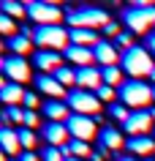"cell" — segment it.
<instances>
[{"instance_id":"cell-11","label":"cell","mask_w":155,"mask_h":161,"mask_svg":"<svg viewBox=\"0 0 155 161\" xmlns=\"http://www.w3.org/2000/svg\"><path fill=\"white\" fill-rule=\"evenodd\" d=\"M93 55H95V63L101 68H109V66H117L122 60V55L117 52V44L112 41H101V44H95L93 47Z\"/></svg>"},{"instance_id":"cell-7","label":"cell","mask_w":155,"mask_h":161,"mask_svg":"<svg viewBox=\"0 0 155 161\" xmlns=\"http://www.w3.org/2000/svg\"><path fill=\"white\" fill-rule=\"evenodd\" d=\"M27 17L35 25H60V19L65 17L57 3H41V0H30L27 3Z\"/></svg>"},{"instance_id":"cell-19","label":"cell","mask_w":155,"mask_h":161,"mask_svg":"<svg viewBox=\"0 0 155 161\" xmlns=\"http://www.w3.org/2000/svg\"><path fill=\"white\" fill-rule=\"evenodd\" d=\"M44 115H46L52 123H68V118L74 112H71V107L65 101H46L44 104Z\"/></svg>"},{"instance_id":"cell-40","label":"cell","mask_w":155,"mask_h":161,"mask_svg":"<svg viewBox=\"0 0 155 161\" xmlns=\"http://www.w3.org/2000/svg\"><path fill=\"white\" fill-rule=\"evenodd\" d=\"M144 47H147V49H150V55H152V58H155V30H152V33H150V36H147V44H144Z\"/></svg>"},{"instance_id":"cell-41","label":"cell","mask_w":155,"mask_h":161,"mask_svg":"<svg viewBox=\"0 0 155 161\" xmlns=\"http://www.w3.org/2000/svg\"><path fill=\"white\" fill-rule=\"evenodd\" d=\"M117 161H139L136 156H117Z\"/></svg>"},{"instance_id":"cell-46","label":"cell","mask_w":155,"mask_h":161,"mask_svg":"<svg viewBox=\"0 0 155 161\" xmlns=\"http://www.w3.org/2000/svg\"><path fill=\"white\" fill-rule=\"evenodd\" d=\"M147 161H155V158H147Z\"/></svg>"},{"instance_id":"cell-25","label":"cell","mask_w":155,"mask_h":161,"mask_svg":"<svg viewBox=\"0 0 155 161\" xmlns=\"http://www.w3.org/2000/svg\"><path fill=\"white\" fill-rule=\"evenodd\" d=\"M101 74H103V85H109V87H122V85H125V79H122V68H117V66L101 68Z\"/></svg>"},{"instance_id":"cell-28","label":"cell","mask_w":155,"mask_h":161,"mask_svg":"<svg viewBox=\"0 0 155 161\" xmlns=\"http://www.w3.org/2000/svg\"><path fill=\"white\" fill-rule=\"evenodd\" d=\"M19 131V142H22V147H25V150H33L35 145H38V134H35L33 128H17Z\"/></svg>"},{"instance_id":"cell-45","label":"cell","mask_w":155,"mask_h":161,"mask_svg":"<svg viewBox=\"0 0 155 161\" xmlns=\"http://www.w3.org/2000/svg\"><path fill=\"white\" fill-rule=\"evenodd\" d=\"M11 161H19V158H11Z\"/></svg>"},{"instance_id":"cell-14","label":"cell","mask_w":155,"mask_h":161,"mask_svg":"<svg viewBox=\"0 0 155 161\" xmlns=\"http://www.w3.org/2000/svg\"><path fill=\"white\" fill-rule=\"evenodd\" d=\"M68 136H71V131L65 123H46L44 126V139H46L49 147H65Z\"/></svg>"},{"instance_id":"cell-42","label":"cell","mask_w":155,"mask_h":161,"mask_svg":"<svg viewBox=\"0 0 155 161\" xmlns=\"http://www.w3.org/2000/svg\"><path fill=\"white\" fill-rule=\"evenodd\" d=\"M150 79H152V85H155V68H152V74H150Z\"/></svg>"},{"instance_id":"cell-39","label":"cell","mask_w":155,"mask_h":161,"mask_svg":"<svg viewBox=\"0 0 155 161\" xmlns=\"http://www.w3.org/2000/svg\"><path fill=\"white\" fill-rule=\"evenodd\" d=\"M19 161H41V156H38V153H33V150H25L22 156H19Z\"/></svg>"},{"instance_id":"cell-34","label":"cell","mask_w":155,"mask_h":161,"mask_svg":"<svg viewBox=\"0 0 155 161\" xmlns=\"http://www.w3.org/2000/svg\"><path fill=\"white\" fill-rule=\"evenodd\" d=\"M117 47H125V49H131V47H133V33H131V30H122L120 36H117Z\"/></svg>"},{"instance_id":"cell-44","label":"cell","mask_w":155,"mask_h":161,"mask_svg":"<svg viewBox=\"0 0 155 161\" xmlns=\"http://www.w3.org/2000/svg\"><path fill=\"white\" fill-rule=\"evenodd\" d=\"M68 161H82V158H68Z\"/></svg>"},{"instance_id":"cell-8","label":"cell","mask_w":155,"mask_h":161,"mask_svg":"<svg viewBox=\"0 0 155 161\" xmlns=\"http://www.w3.org/2000/svg\"><path fill=\"white\" fill-rule=\"evenodd\" d=\"M0 66H3V74H6V79L17 82V85H25V82H30V79H33L30 63H27L25 58H19V55L3 58V60H0Z\"/></svg>"},{"instance_id":"cell-30","label":"cell","mask_w":155,"mask_h":161,"mask_svg":"<svg viewBox=\"0 0 155 161\" xmlns=\"http://www.w3.org/2000/svg\"><path fill=\"white\" fill-rule=\"evenodd\" d=\"M0 33H3V36H8V38L19 36V33H17V25H14V19H11L8 14H0Z\"/></svg>"},{"instance_id":"cell-37","label":"cell","mask_w":155,"mask_h":161,"mask_svg":"<svg viewBox=\"0 0 155 161\" xmlns=\"http://www.w3.org/2000/svg\"><path fill=\"white\" fill-rule=\"evenodd\" d=\"M103 33L109 36V38H114V41H117V36H120L122 30H120V25H114V22H109V25L103 27Z\"/></svg>"},{"instance_id":"cell-31","label":"cell","mask_w":155,"mask_h":161,"mask_svg":"<svg viewBox=\"0 0 155 161\" xmlns=\"http://www.w3.org/2000/svg\"><path fill=\"white\" fill-rule=\"evenodd\" d=\"M41 161H68L65 156H63V150L60 147H44V153H41Z\"/></svg>"},{"instance_id":"cell-13","label":"cell","mask_w":155,"mask_h":161,"mask_svg":"<svg viewBox=\"0 0 155 161\" xmlns=\"http://www.w3.org/2000/svg\"><path fill=\"white\" fill-rule=\"evenodd\" d=\"M103 85V74H101V68H76V87L79 90H98V87Z\"/></svg>"},{"instance_id":"cell-21","label":"cell","mask_w":155,"mask_h":161,"mask_svg":"<svg viewBox=\"0 0 155 161\" xmlns=\"http://www.w3.org/2000/svg\"><path fill=\"white\" fill-rule=\"evenodd\" d=\"M125 147L133 156H152L155 153V136H131Z\"/></svg>"},{"instance_id":"cell-26","label":"cell","mask_w":155,"mask_h":161,"mask_svg":"<svg viewBox=\"0 0 155 161\" xmlns=\"http://www.w3.org/2000/svg\"><path fill=\"white\" fill-rule=\"evenodd\" d=\"M68 153L71 158H93V147H90V142H79V139H71L68 142Z\"/></svg>"},{"instance_id":"cell-12","label":"cell","mask_w":155,"mask_h":161,"mask_svg":"<svg viewBox=\"0 0 155 161\" xmlns=\"http://www.w3.org/2000/svg\"><path fill=\"white\" fill-rule=\"evenodd\" d=\"M33 63L38 68H41V74H57V71H60L63 68V55L60 52H46V49H38L33 55Z\"/></svg>"},{"instance_id":"cell-23","label":"cell","mask_w":155,"mask_h":161,"mask_svg":"<svg viewBox=\"0 0 155 161\" xmlns=\"http://www.w3.org/2000/svg\"><path fill=\"white\" fill-rule=\"evenodd\" d=\"M6 47H8L11 52H14V55H19V58H25L27 52H33V47L35 44L30 41V38H27V36H14V38H8V44H6Z\"/></svg>"},{"instance_id":"cell-27","label":"cell","mask_w":155,"mask_h":161,"mask_svg":"<svg viewBox=\"0 0 155 161\" xmlns=\"http://www.w3.org/2000/svg\"><path fill=\"white\" fill-rule=\"evenodd\" d=\"M0 14H8L11 19H22V17H27V6L14 3V0H6V3H0Z\"/></svg>"},{"instance_id":"cell-20","label":"cell","mask_w":155,"mask_h":161,"mask_svg":"<svg viewBox=\"0 0 155 161\" xmlns=\"http://www.w3.org/2000/svg\"><path fill=\"white\" fill-rule=\"evenodd\" d=\"M125 139H122V134L117 131V128H112V126H106L101 131V147H106L109 153H117V150H122L125 147Z\"/></svg>"},{"instance_id":"cell-9","label":"cell","mask_w":155,"mask_h":161,"mask_svg":"<svg viewBox=\"0 0 155 161\" xmlns=\"http://www.w3.org/2000/svg\"><path fill=\"white\" fill-rule=\"evenodd\" d=\"M68 131L74 139H79V142H93L98 134V123H95V118H85V115H71L68 118Z\"/></svg>"},{"instance_id":"cell-5","label":"cell","mask_w":155,"mask_h":161,"mask_svg":"<svg viewBox=\"0 0 155 161\" xmlns=\"http://www.w3.org/2000/svg\"><path fill=\"white\" fill-rule=\"evenodd\" d=\"M122 22L131 33H147L150 36V27L155 25V6H128L122 8Z\"/></svg>"},{"instance_id":"cell-43","label":"cell","mask_w":155,"mask_h":161,"mask_svg":"<svg viewBox=\"0 0 155 161\" xmlns=\"http://www.w3.org/2000/svg\"><path fill=\"white\" fill-rule=\"evenodd\" d=\"M152 101H155V85H152Z\"/></svg>"},{"instance_id":"cell-2","label":"cell","mask_w":155,"mask_h":161,"mask_svg":"<svg viewBox=\"0 0 155 161\" xmlns=\"http://www.w3.org/2000/svg\"><path fill=\"white\" fill-rule=\"evenodd\" d=\"M120 66L125 74H131V79H142V76H150L152 74V55H150V49L147 47H131V49L122 52V60Z\"/></svg>"},{"instance_id":"cell-38","label":"cell","mask_w":155,"mask_h":161,"mask_svg":"<svg viewBox=\"0 0 155 161\" xmlns=\"http://www.w3.org/2000/svg\"><path fill=\"white\" fill-rule=\"evenodd\" d=\"M106 158H109V150H106V147H98V150L93 153V158H90V161H106Z\"/></svg>"},{"instance_id":"cell-29","label":"cell","mask_w":155,"mask_h":161,"mask_svg":"<svg viewBox=\"0 0 155 161\" xmlns=\"http://www.w3.org/2000/svg\"><path fill=\"white\" fill-rule=\"evenodd\" d=\"M54 76H57V82H60L63 87L76 85V71H74V68H65V66H63V68H60V71H57Z\"/></svg>"},{"instance_id":"cell-4","label":"cell","mask_w":155,"mask_h":161,"mask_svg":"<svg viewBox=\"0 0 155 161\" xmlns=\"http://www.w3.org/2000/svg\"><path fill=\"white\" fill-rule=\"evenodd\" d=\"M122 98V104L128 109H147V104L152 101V85H147L142 79H125V85L117 90Z\"/></svg>"},{"instance_id":"cell-24","label":"cell","mask_w":155,"mask_h":161,"mask_svg":"<svg viewBox=\"0 0 155 161\" xmlns=\"http://www.w3.org/2000/svg\"><path fill=\"white\" fill-rule=\"evenodd\" d=\"M0 118H3V123L8 126V123H17L19 128L25 126V107H6V109L0 112Z\"/></svg>"},{"instance_id":"cell-32","label":"cell","mask_w":155,"mask_h":161,"mask_svg":"<svg viewBox=\"0 0 155 161\" xmlns=\"http://www.w3.org/2000/svg\"><path fill=\"white\" fill-rule=\"evenodd\" d=\"M109 112H112V118L120 120V123H125V120L131 118V112H128V107H125V104H112V107H109Z\"/></svg>"},{"instance_id":"cell-1","label":"cell","mask_w":155,"mask_h":161,"mask_svg":"<svg viewBox=\"0 0 155 161\" xmlns=\"http://www.w3.org/2000/svg\"><path fill=\"white\" fill-rule=\"evenodd\" d=\"M33 44L46 52H65L71 47V30H65L63 25H35Z\"/></svg>"},{"instance_id":"cell-3","label":"cell","mask_w":155,"mask_h":161,"mask_svg":"<svg viewBox=\"0 0 155 161\" xmlns=\"http://www.w3.org/2000/svg\"><path fill=\"white\" fill-rule=\"evenodd\" d=\"M65 19H68L71 30H98V27H106L112 19H109V14L103 8H93V6H85V8H74L65 14Z\"/></svg>"},{"instance_id":"cell-36","label":"cell","mask_w":155,"mask_h":161,"mask_svg":"<svg viewBox=\"0 0 155 161\" xmlns=\"http://www.w3.org/2000/svg\"><path fill=\"white\" fill-rule=\"evenodd\" d=\"M25 109H38V96L35 93H30V90H27V96H25Z\"/></svg>"},{"instance_id":"cell-33","label":"cell","mask_w":155,"mask_h":161,"mask_svg":"<svg viewBox=\"0 0 155 161\" xmlns=\"http://www.w3.org/2000/svg\"><path fill=\"white\" fill-rule=\"evenodd\" d=\"M95 96H98V101H109V107H112V101H114V96H117V90H114V87H109V85H101L98 90H95Z\"/></svg>"},{"instance_id":"cell-18","label":"cell","mask_w":155,"mask_h":161,"mask_svg":"<svg viewBox=\"0 0 155 161\" xmlns=\"http://www.w3.org/2000/svg\"><path fill=\"white\" fill-rule=\"evenodd\" d=\"M63 55H65V60H71V63L79 66V68H90V66L95 63V55H93L90 47H74V44H71Z\"/></svg>"},{"instance_id":"cell-16","label":"cell","mask_w":155,"mask_h":161,"mask_svg":"<svg viewBox=\"0 0 155 161\" xmlns=\"http://www.w3.org/2000/svg\"><path fill=\"white\" fill-rule=\"evenodd\" d=\"M35 85H38V90H44L46 96H52L54 101L57 98H68L71 90H65V87L57 82V76H52V74H38L35 76Z\"/></svg>"},{"instance_id":"cell-10","label":"cell","mask_w":155,"mask_h":161,"mask_svg":"<svg viewBox=\"0 0 155 161\" xmlns=\"http://www.w3.org/2000/svg\"><path fill=\"white\" fill-rule=\"evenodd\" d=\"M152 123H155L152 109H139V112H131V118L122 123V128L131 136H147V131L152 128Z\"/></svg>"},{"instance_id":"cell-15","label":"cell","mask_w":155,"mask_h":161,"mask_svg":"<svg viewBox=\"0 0 155 161\" xmlns=\"http://www.w3.org/2000/svg\"><path fill=\"white\" fill-rule=\"evenodd\" d=\"M27 90L17 82H8V79H0V98L6 107H17V104H25Z\"/></svg>"},{"instance_id":"cell-6","label":"cell","mask_w":155,"mask_h":161,"mask_svg":"<svg viewBox=\"0 0 155 161\" xmlns=\"http://www.w3.org/2000/svg\"><path fill=\"white\" fill-rule=\"evenodd\" d=\"M65 104L71 107L74 115H85V118H101V101L95 93H87V90H71Z\"/></svg>"},{"instance_id":"cell-22","label":"cell","mask_w":155,"mask_h":161,"mask_svg":"<svg viewBox=\"0 0 155 161\" xmlns=\"http://www.w3.org/2000/svg\"><path fill=\"white\" fill-rule=\"evenodd\" d=\"M71 44L74 47H90L93 49L95 44H101V38H98L95 30H71Z\"/></svg>"},{"instance_id":"cell-17","label":"cell","mask_w":155,"mask_h":161,"mask_svg":"<svg viewBox=\"0 0 155 161\" xmlns=\"http://www.w3.org/2000/svg\"><path fill=\"white\" fill-rule=\"evenodd\" d=\"M0 142H3V150H6V156H11V158H19L22 156V142H19V131L11 126H3L0 128Z\"/></svg>"},{"instance_id":"cell-35","label":"cell","mask_w":155,"mask_h":161,"mask_svg":"<svg viewBox=\"0 0 155 161\" xmlns=\"http://www.w3.org/2000/svg\"><path fill=\"white\" fill-rule=\"evenodd\" d=\"M41 123V118H38V112H33V109H25V128H33L35 131V126Z\"/></svg>"}]
</instances>
